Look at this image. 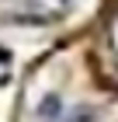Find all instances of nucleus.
Wrapping results in <instances>:
<instances>
[{"label": "nucleus", "instance_id": "f257e3e1", "mask_svg": "<svg viewBox=\"0 0 118 122\" xmlns=\"http://www.w3.org/2000/svg\"><path fill=\"white\" fill-rule=\"evenodd\" d=\"M38 112H42V119H59V115H63V101H59L56 94H49L45 101H42V108H38Z\"/></svg>", "mask_w": 118, "mask_h": 122}, {"label": "nucleus", "instance_id": "f03ea898", "mask_svg": "<svg viewBox=\"0 0 118 122\" xmlns=\"http://www.w3.org/2000/svg\"><path fill=\"white\" fill-rule=\"evenodd\" d=\"M70 122H94V112H76Z\"/></svg>", "mask_w": 118, "mask_h": 122}]
</instances>
